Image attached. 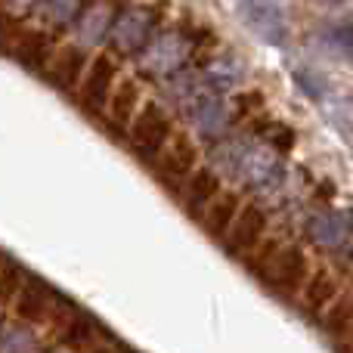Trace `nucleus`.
<instances>
[{"label":"nucleus","instance_id":"423d86ee","mask_svg":"<svg viewBox=\"0 0 353 353\" xmlns=\"http://www.w3.org/2000/svg\"><path fill=\"white\" fill-rule=\"evenodd\" d=\"M263 230H267V214H263V208L245 205L242 214L236 217V223H232L230 236H226V251L236 257L254 251L263 239Z\"/></svg>","mask_w":353,"mask_h":353},{"label":"nucleus","instance_id":"393cba45","mask_svg":"<svg viewBox=\"0 0 353 353\" xmlns=\"http://www.w3.org/2000/svg\"><path fill=\"white\" fill-rule=\"evenodd\" d=\"M25 282H28V279H25L22 267H16V263L6 257V263H3V298H10V294L22 292Z\"/></svg>","mask_w":353,"mask_h":353},{"label":"nucleus","instance_id":"a211bd4d","mask_svg":"<svg viewBox=\"0 0 353 353\" xmlns=\"http://www.w3.org/2000/svg\"><path fill=\"white\" fill-rule=\"evenodd\" d=\"M109 22H112V12H109V6H90V10L81 16V22H78V37H81V43H99L105 34H112V28H109Z\"/></svg>","mask_w":353,"mask_h":353},{"label":"nucleus","instance_id":"4468645a","mask_svg":"<svg viewBox=\"0 0 353 353\" xmlns=\"http://www.w3.org/2000/svg\"><path fill=\"white\" fill-rule=\"evenodd\" d=\"M335 301H338L335 276H332L329 270H316V273L307 279L304 292H301V304H304V310L313 313V316H323V313L329 310V304H335Z\"/></svg>","mask_w":353,"mask_h":353},{"label":"nucleus","instance_id":"5701e85b","mask_svg":"<svg viewBox=\"0 0 353 353\" xmlns=\"http://www.w3.org/2000/svg\"><path fill=\"white\" fill-rule=\"evenodd\" d=\"M211 78L217 81V87H230L232 81L242 78V68H239L232 59H220L211 65Z\"/></svg>","mask_w":353,"mask_h":353},{"label":"nucleus","instance_id":"6e6552de","mask_svg":"<svg viewBox=\"0 0 353 353\" xmlns=\"http://www.w3.org/2000/svg\"><path fill=\"white\" fill-rule=\"evenodd\" d=\"M115 81H118L115 59H112V56H97L93 65L87 68V74H84V84H81V99H84L87 109H97V105L109 103L112 90H115V87H112Z\"/></svg>","mask_w":353,"mask_h":353},{"label":"nucleus","instance_id":"20e7f679","mask_svg":"<svg viewBox=\"0 0 353 353\" xmlns=\"http://www.w3.org/2000/svg\"><path fill=\"white\" fill-rule=\"evenodd\" d=\"M239 12L251 28V34H257L263 43L282 47L288 41V19L282 12L279 0H242Z\"/></svg>","mask_w":353,"mask_h":353},{"label":"nucleus","instance_id":"7ed1b4c3","mask_svg":"<svg viewBox=\"0 0 353 353\" xmlns=\"http://www.w3.org/2000/svg\"><path fill=\"white\" fill-rule=\"evenodd\" d=\"M171 130V115L161 109L159 103H146L137 118L130 121V143L140 155H159L165 152V146L174 140Z\"/></svg>","mask_w":353,"mask_h":353},{"label":"nucleus","instance_id":"ddd939ff","mask_svg":"<svg viewBox=\"0 0 353 353\" xmlns=\"http://www.w3.org/2000/svg\"><path fill=\"white\" fill-rule=\"evenodd\" d=\"M239 214H242V201H239V195L223 189V192L208 205V211L201 214V223H205V230L211 232L214 239H223V236H230V230H232V223H236Z\"/></svg>","mask_w":353,"mask_h":353},{"label":"nucleus","instance_id":"f3484780","mask_svg":"<svg viewBox=\"0 0 353 353\" xmlns=\"http://www.w3.org/2000/svg\"><path fill=\"white\" fill-rule=\"evenodd\" d=\"M137 109H143L140 105V84H137L134 78H124L109 97V115L115 124H130L137 118Z\"/></svg>","mask_w":353,"mask_h":353},{"label":"nucleus","instance_id":"bb28decb","mask_svg":"<svg viewBox=\"0 0 353 353\" xmlns=\"http://www.w3.org/2000/svg\"><path fill=\"white\" fill-rule=\"evenodd\" d=\"M34 0H6V6H16V10H25V6H31Z\"/></svg>","mask_w":353,"mask_h":353},{"label":"nucleus","instance_id":"f03ea898","mask_svg":"<svg viewBox=\"0 0 353 353\" xmlns=\"http://www.w3.org/2000/svg\"><path fill=\"white\" fill-rule=\"evenodd\" d=\"M261 276L273 292L294 294L304 292L307 279H310V263H307V254L298 245H279V248H273L270 261L261 267Z\"/></svg>","mask_w":353,"mask_h":353},{"label":"nucleus","instance_id":"f257e3e1","mask_svg":"<svg viewBox=\"0 0 353 353\" xmlns=\"http://www.w3.org/2000/svg\"><path fill=\"white\" fill-rule=\"evenodd\" d=\"M217 155H223V165L230 171H236L245 183H251V186L270 189L282 180V165L263 146H223V152Z\"/></svg>","mask_w":353,"mask_h":353},{"label":"nucleus","instance_id":"b1692460","mask_svg":"<svg viewBox=\"0 0 353 353\" xmlns=\"http://www.w3.org/2000/svg\"><path fill=\"white\" fill-rule=\"evenodd\" d=\"M325 41H329V47H335L338 53H353V28L350 25H338V28H329L325 31Z\"/></svg>","mask_w":353,"mask_h":353},{"label":"nucleus","instance_id":"0eeeda50","mask_svg":"<svg viewBox=\"0 0 353 353\" xmlns=\"http://www.w3.org/2000/svg\"><path fill=\"white\" fill-rule=\"evenodd\" d=\"M149 31H152V16H149L146 10H128L121 12V19H118L115 25H112V47L118 50V53H137V50H143L149 43Z\"/></svg>","mask_w":353,"mask_h":353},{"label":"nucleus","instance_id":"2eb2a0df","mask_svg":"<svg viewBox=\"0 0 353 353\" xmlns=\"http://www.w3.org/2000/svg\"><path fill=\"white\" fill-rule=\"evenodd\" d=\"M53 288L43 285L41 279H34L31 276L28 282L22 285V292H19V301H16V310L22 319H31V323H41V319L50 316V304H53Z\"/></svg>","mask_w":353,"mask_h":353},{"label":"nucleus","instance_id":"f8f14e48","mask_svg":"<svg viewBox=\"0 0 353 353\" xmlns=\"http://www.w3.org/2000/svg\"><path fill=\"white\" fill-rule=\"evenodd\" d=\"M220 192H223V189H220V176L214 174L211 168H199V171L186 180V189H183V205H186L189 214H205L208 205H211Z\"/></svg>","mask_w":353,"mask_h":353},{"label":"nucleus","instance_id":"9d476101","mask_svg":"<svg viewBox=\"0 0 353 353\" xmlns=\"http://www.w3.org/2000/svg\"><path fill=\"white\" fill-rule=\"evenodd\" d=\"M189 118H192V124L205 137H220L226 130V121H230L223 99L208 90H201L199 97L189 99Z\"/></svg>","mask_w":353,"mask_h":353},{"label":"nucleus","instance_id":"4be33fe9","mask_svg":"<svg viewBox=\"0 0 353 353\" xmlns=\"http://www.w3.org/2000/svg\"><path fill=\"white\" fill-rule=\"evenodd\" d=\"M81 3H84V0H47V3H43V16L56 25H65L81 12Z\"/></svg>","mask_w":353,"mask_h":353},{"label":"nucleus","instance_id":"1a4fd4ad","mask_svg":"<svg viewBox=\"0 0 353 353\" xmlns=\"http://www.w3.org/2000/svg\"><path fill=\"white\" fill-rule=\"evenodd\" d=\"M350 230H353V220L344 211H319L307 220L310 242L323 245V248H341L350 239Z\"/></svg>","mask_w":353,"mask_h":353},{"label":"nucleus","instance_id":"aec40b11","mask_svg":"<svg viewBox=\"0 0 353 353\" xmlns=\"http://www.w3.org/2000/svg\"><path fill=\"white\" fill-rule=\"evenodd\" d=\"M12 56H16V62H25L28 68H37L47 62V41H43L41 34H34V31H25L22 37H19V50H10Z\"/></svg>","mask_w":353,"mask_h":353},{"label":"nucleus","instance_id":"39448f33","mask_svg":"<svg viewBox=\"0 0 353 353\" xmlns=\"http://www.w3.org/2000/svg\"><path fill=\"white\" fill-rule=\"evenodd\" d=\"M195 165H199V149H195V143L189 140L186 134H176L159 159V176L168 183L189 180V176L199 171Z\"/></svg>","mask_w":353,"mask_h":353},{"label":"nucleus","instance_id":"dca6fc26","mask_svg":"<svg viewBox=\"0 0 353 353\" xmlns=\"http://www.w3.org/2000/svg\"><path fill=\"white\" fill-rule=\"evenodd\" d=\"M47 74H50V81H53L56 87H62V90L78 87L81 74H84V53H81L78 47H65L56 59H50Z\"/></svg>","mask_w":353,"mask_h":353},{"label":"nucleus","instance_id":"6ab92c4d","mask_svg":"<svg viewBox=\"0 0 353 353\" xmlns=\"http://www.w3.org/2000/svg\"><path fill=\"white\" fill-rule=\"evenodd\" d=\"M323 325L329 335H335L338 341H347L353 335V301L350 298H341L335 301L329 313H323Z\"/></svg>","mask_w":353,"mask_h":353},{"label":"nucleus","instance_id":"c85d7f7f","mask_svg":"<svg viewBox=\"0 0 353 353\" xmlns=\"http://www.w3.org/2000/svg\"><path fill=\"white\" fill-rule=\"evenodd\" d=\"M99 353H112V350H99Z\"/></svg>","mask_w":353,"mask_h":353},{"label":"nucleus","instance_id":"9b49d317","mask_svg":"<svg viewBox=\"0 0 353 353\" xmlns=\"http://www.w3.org/2000/svg\"><path fill=\"white\" fill-rule=\"evenodd\" d=\"M186 59V43L180 41L176 34H161L159 41H152L146 47V56H143V65L149 72H159V74H171L183 65Z\"/></svg>","mask_w":353,"mask_h":353},{"label":"nucleus","instance_id":"cd10ccee","mask_svg":"<svg viewBox=\"0 0 353 353\" xmlns=\"http://www.w3.org/2000/svg\"><path fill=\"white\" fill-rule=\"evenodd\" d=\"M347 261H350V273H353V248H350V257H347Z\"/></svg>","mask_w":353,"mask_h":353},{"label":"nucleus","instance_id":"a878e982","mask_svg":"<svg viewBox=\"0 0 353 353\" xmlns=\"http://www.w3.org/2000/svg\"><path fill=\"white\" fill-rule=\"evenodd\" d=\"M294 81H298L301 84V90L307 93V97H313V99H319L325 93V81L323 78H316V74L310 72V68H298V72H294Z\"/></svg>","mask_w":353,"mask_h":353},{"label":"nucleus","instance_id":"412c9836","mask_svg":"<svg viewBox=\"0 0 353 353\" xmlns=\"http://www.w3.org/2000/svg\"><path fill=\"white\" fill-rule=\"evenodd\" d=\"M0 350L3 353H34L37 341L28 329L22 325H6L3 329V341H0Z\"/></svg>","mask_w":353,"mask_h":353}]
</instances>
